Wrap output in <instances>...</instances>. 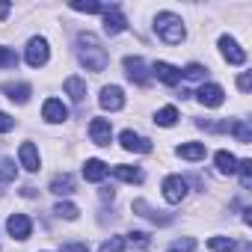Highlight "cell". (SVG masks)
<instances>
[{
	"label": "cell",
	"instance_id": "obj_2",
	"mask_svg": "<svg viewBox=\"0 0 252 252\" xmlns=\"http://www.w3.org/2000/svg\"><path fill=\"white\" fill-rule=\"evenodd\" d=\"M155 33L166 42V45H181L184 42V21L172 12H158L155 18Z\"/></svg>",
	"mask_w": 252,
	"mask_h": 252
},
{
	"label": "cell",
	"instance_id": "obj_29",
	"mask_svg": "<svg viewBox=\"0 0 252 252\" xmlns=\"http://www.w3.org/2000/svg\"><path fill=\"white\" fill-rule=\"evenodd\" d=\"M237 172H240L243 190H249V187H252V160H240V163H237Z\"/></svg>",
	"mask_w": 252,
	"mask_h": 252
},
{
	"label": "cell",
	"instance_id": "obj_22",
	"mask_svg": "<svg viewBox=\"0 0 252 252\" xmlns=\"http://www.w3.org/2000/svg\"><path fill=\"white\" fill-rule=\"evenodd\" d=\"M228 131L237 137V143H243V146H249V143H252V131H249L246 119H234V122H228Z\"/></svg>",
	"mask_w": 252,
	"mask_h": 252
},
{
	"label": "cell",
	"instance_id": "obj_8",
	"mask_svg": "<svg viewBox=\"0 0 252 252\" xmlns=\"http://www.w3.org/2000/svg\"><path fill=\"white\" fill-rule=\"evenodd\" d=\"M89 137H92L95 146H110V140H113L110 122H107V119H92V122H89Z\"/></svg>",
	"mask_w": 252,
	"mask_h": 252
},
{
	"label": "cell",
	"instance_id": "obj_14",
	"mask_svg": "<svg viewBox=\"0 0 252 252\" xmlns=\"http://www.w3.org/2000/svg\"><path fill=\"white\" fill-rule=\"evenodd\" d=\"M98 101H101V107H104V110H113V113L125 107V95H122V89H119V86H104Z\"/></svg>",
	"mask_w": 252,
	"mask_h": 252
},
{
	"label": "cell",
	"instance_id": "obj_33",
	"mask_svg": "<svg viewBox=\"0 0 252 252\" xmlns=\"http://www.w3.org/2000/svg\"><path fill=\"white\" fill-rule=\"evenodd\" d=\"M71 9H74V12H86V15L104 12V6H101V3H92V0H89V3H80V0H74V3H71Z\"/></svg>",
	"mask_w": 252,
	"mask_h": 252
},
{
	"label": "cell",
	"instance_id": "obj_25",
	"mask_svg": "<svg viewBox=\"0 0 252 252\" xmlns=\"http://www.w3.org/2000/svg\"><path fill=\"white\" fill-rule=\"evenodd\" d=\"M15 175H18V166H15V160L3 158V160H0V184H9V181H15Z\"/></svg>",
	"mask_w": 252,
	"mask_h": 252
},
{
	"label": "cell",
	"instance_id": "obj_15",
	"mask_svg": "<svg viewBox=\"0 0 252 252\" xmlns=\"http://www.w3.org/2000/svg\"><path fill=\"white\" fill-rule=\"evenodd\" d=\"M0 89H3V95L9 101H15V104H27L30 101V92H33L30 83H3Z\"/></svg>",
	"mask_w": 252,
	"mask_h": 252
},
{
	"label": "cell",
	"instance_id": "obj_5",
	"mask_svg": "<svg viewBox=\"0 0 252 252\" xmlns=\"http://www.w3.org/2000/svg\"><path fill=\"white\" fill-rule=\"evenodd\" d=\"M48 57H51V51H48V42L45 39H30L27 42V65H33V68H42L45 63H48Z\"/></svg>",
	"mask_w": 252,
	"mask_h": 252
},
{
	"label": "cell",
	"instance_id": "obj_35",
	"mask_svg": "<svg viewBox=\"0 0 252 252\" xmlns=\"http://www.w3.org/2000/svg\"><path fill=\"white\" fill-rule=\"evenodd\" d=\"M184 77H190V80H202L205 77V65H199V63H190L184 71H181Z\"/></svg>",
	"mask_w": 252,
	"mask_h": 252
},
{
	"label": "cell",
	"instance_id": "obj_32",
	"mask_svg": "<svg viewBox=\"0 0 252 252\" xmlns=\"http://www.w3.org/2000/svg\"><path fill=\"white\" fill-rule=\"evenodd\" d=\"M208 246L217 249V252H234V240H231V237H211Z\"/></svg>",
	"mask_w": 252,
	"mask_h": 252
},
{
	"label": "cell",
	"instance_id": "obj_30",
	"mask_svg": "<svg viewBox=\"0 0 252 252\" xmlns=\"http://www.w3.org/2000/svg\"><path fill=\"white\" fill-rule=\"evenodd\" d=\"M125 246H128V240H125V237H110V240L101 243L98 252H125Z\"/></svg>",
	"mask_w": 252,
	"mask_h": 252
},
{
	"label": "cell",
	"instance_id": "obj_1",
	"mask_svg": "<svg viewBox=\"0 0 252 252\" xmlns=\"http://www.w3.org/2000/svg\"><path fill=\"white\" fill-rule=\"evenodd\" d=\"M77 57L86 65V71H104L107 63H110V54L101 48L95 33H80L77 36Z\"/></svg>",
	"mask_w": 252,
	"mask_h": 252
},
{
	"label": "cell",
	"instance_id": "obj_24",
	"mask_svg": "<svg viewBox=\"0 0 252 252\" xmlns=\"http://www.w3.org/2000/svg\"><path fill=\"white\" fill-rule=\"evenodd\" d=\"M113 175L122 178V181H128V184H143L140 166H113Z\"/></svg>",
	"mask_w": 252,
	"mask_h": 252
},
{
	"label": "cell",
	"instance_id": "obj_38",
	"mask_svg": "<svg viewBox=\"0 0 252 252\" xmlns=\"http://www.w3.org/2000/svg\"><path fill=\"white\" fill-rule=\"evenodd\" d=\"M60 252H89V246L86 243H63Z\"/></svg>",
	"mask_w": 252,
	"mask_h": 252
},
{
	"label": "cell",
	"instance_id": "obj_18",
	"mask_svg": "<svg viewBox=\"0 0 252 252\" xmlns=\"http://www.w3.org/2000/svg\"><path fill=\"white\" fill-rule=\"evenodd\" d=\"M107 172H110V169H107V163H104V160H98V158H92V160H86V163H83V178H86V181H104V178H107Z\"/></svg>",
	"mask_w": 252,
	"mask_h": 252
},
{
	"label": "cell",
	"instance_id": "obj_9",
	"mask_svg": "<svg viewBox=\"0 0 252 252\" xmlns=\"http://www.w3.org/2000/svg\"><path fill=\"white\" fill-rule=\"evenodd\" d=\"M122 149L125 152H140V155H149L152 152V140H146V137H140V134H134V131H122Z\"/></svg>",
	"mask_w": 252,
	"mask_h": 252
},
{
	"label": "cell",
	"instance_id": "obj_10",
	"mask_svg": "<svg viewBox=\"0 0 252 252\" xmlns=\"http://www.w3.org/2000/svg\"><path fill=\"white\" fill-rule=\"evenodd\" d=\"M196 98H199L205 107H220V104L225 101V92H222V86H217V83H202L199 92H196Z\"/></svg>",
	"mask_w": 252,
	"mask_h": 252
},
{
	"label": "cell",
	"instance_id": "obj_41",
	"mask_svg": "<svg viewBox=\"0 0 252 252\" xmlns=\"http://www.w3.org/2000/svg\"><path fill=\"white\" fill-rule=\"evenodd\" d=\"M9 9H12V6H9V3H0V21H3V18H6V15H9Z\"/></svg>",
	"mask_w": 252,
	"mask_h": 252
},
{
	"label": "cell",
	"instance_id": "obj_20",
	"mask_svg": "<svg viewBox=\"0 0 252 252\" xmlns=\"http://www.w3.org/2000/svg\"><path fill=\"white\" fill-rule=\"evenodd\" d=\"M51 193H57V196H68V193H74V178H71L68 172L54 175V181H51Z\"/></svg>",
	"mask_w": 252,
	"mask_h": 252
},
{
	"label": "cell",
	"instance_id": "obj_13",
	"mask_svg": "<svg viewBox=\"0 0 252 252\" xmlns=\"http://www.w3.org/2000/svg\"><path fill=\"white\" fill-rule=\"evenodd\" d=\"M42 119H45V122H51V125H57V122H65V119H68V110H65V104H63V101L48 98V101H45V107H42Z\"/></svg>",
	"mask_w": 252,
	"mask_h": 252
},
{
	"label": "cell",
	"instance_id": "obj_28",
	"mask_svg": "<svg viewBox=\"0 0 252 252\" xmlns=\"http://www.w3.org/2000/svg\"><path fill=\"white\" fill-rule=\"evenodd\" d=\"M202 131H211V134H222V131H228V122H214V119H199L196 122Z\"/></svg>",
	"mask_w": 252,
	"mask_h": 252
},
{
	"label": "cell",
	"instance_id": "obj_12",
	"mask_svg": "<svg viewBox=\"0 0 252 252\" xmlns=\"http://www.w3.org/2000/svg\"><path fill=\"white\" fill-rule=\"evenodd\" d=\"M152 71H155V77H158L160 83H166V86H175V83L181 80V68H175V65H169V63H163V60H158V63L152 65Z\"/></svg>",
	"mask_w": 252,
	"mask_h": 252
},
{
	"label": "cell",
	"instance_id": "obj_17",
	"mask_svg": "<svg viewBox=\"0 0 252 252\" xmlns=\"http://www.w3.org/2000/svg\"><path fill=\"white\" fill-rule=\"evenodd\" d=\"M131 208H134V214H140V217H146V220H152V222H158V225H169V222H172V217H166V214H160V211H152L143 199H137Z\"/></svg>",
	"mask_w": 252,
	"mask_h": 252
},
{
	"label": "cell",
	"instance_id": "obj_39",
	"mask_svg": "<svg viewBox=\"0 0 252 252\" xmlns=\"http://www.w3.org/2000/svg\"><path fill=\"white\" fill-rule=\"evenodd\" d=\"M249 86H252V74H240L237 77V89L240 92H249Z\"/></svg>",
	"mask_w": 252,
	"mask_h": 252
},
{
	"label": "cell",
	"instance_id": "obj_11",
	"mask_svg": "<svg viewBox=\"0 0 252 252\" xmlns=\"http://www.w3.org/2000/svg\"><path fill=\"white\" fill-rule=\"evenodd\" d=\"M220 51H222V57H225L231 65H243V63H246V51H243L234 39H228V36L220 39Z\"/></svg>",
	"mask_w": 252,
	"mask_h": 252
},
{
	"label": "cell",
	"instance_id": "obj_7",
	"mask_svg": "<svg viewBox=\"0 0 252 252\" xmlns=\"http://www.w3.org/2000/svg\"><path fill=\"white\" fill-rule=\"evenodd\" d=\"M125 27H128V21H125V15L119 12V6H104V33L119 36Z\"/></svg>",
	"mask_w": 252,
	"mask_h": 252
},
{
	"label": "cell",
	"instance_id": "obj_36",
	"mask_svg": "<svg viewBox=\"0 0 252 252\" xmlns=\"http://www.w3.org/2000/svg\"><path fill=\"white\" fill-rule=\"evenodd\" d=\"M12 128H15V119L9 113H0V134H9Z\"/></svg>",
	"mask_w": 252,
	"mask_h": 252
},
{
	"label": "cell",
	"instance_id": "obj_27",
	"mask_svg": "<svg viewBox=\"0 0 252 252\" xmlns=\"http://www.w3.org/2000/svg\"><path fill=\"white\" fill-rule=\"evenodd\" d=\"M54 214L60 217V220H77V205H71V202H60L57 208H54Z\"/></svg>",
	"mask_w": 252,
	"mask_h": 252
},
{
	"label": "cell",
	"instance_id": "obj_40",
	"mask_svg": "<svg viewBox=\"0 0 252 252\" xmlns=\"http://www.w3.org/2000/svg\"><path fill=\"white\" fill-rule=\"evenodd\" d=\"M101 199H104V202H113V199H116L113 187H104V190H101Z\"/></svg>",
	"mask_w": 252,
	"mask_h": 252
},
{
	"label": "cell",
	"instance_id": "obj_3",
	"mask_svg": "<svg viewBox=\"0 0 252 252\" xmlns=\"http://www.w3.org/2000/svg\"><path fill=\"white\" fill-rule=\"evenodd\" d=\"M184 196H187V181H184L181 175H169V178H163V199H166L169 205H181Z\"/></svg>",
	"mask_w": 252,
	"mask_h": 252
},
{
	"label": "cell",
	"instance_id": "obj_42",
	"mask_svg": "<svg viewBox=\"0 0 252 252\" xmlns=\"http://www.w3.org/2000/svg\"><path fill=\"white\" fill-rule=\"evenodd\" d=\"M21 196H27V199H33V196H36V187H24V190H21Z\"/></svg>",
	"mask_w": 252,
	"mask_h": 252
},
{
	"label": "cell",
	"instance_id": "obj_21",
	"mask_svg": "<svg viewBox=\"0 0 252 252\" xmlns=\"http://www.w3.org/2000/svg\"><path fill=\"white\" fill-rule=\"evenodd\" d=\"M65 92L71 95V101L74 104H83V98H86V83L80 80V77H65Z\"/></svg>",
	"mask_w": 252,
	"mask_h": 252
},
{
	"label": "cell",
	"instance_id": "obj_16",
	"mask_svg": "<svg viewBox=\"0 0 252 252\" xmlns=\"http://www.w3.org/2000/svg\"><path fill=\"white\" fill-rule=\"evenodd\" d=\"M18 158H21V166H24L27 172H39V152H36L33 143H21Z\"/></svg>",
	"mask_w": 252,
	"mask_h": 252
},
{
	"label": "cell",
	"instance_id": "obj_6",
	"mask_svg": "<svg viewBox=\"0 0 252 252\" xmlns=\"http://www.w3.org/2000/svg\"><path fill=\"white\" fill-rule=\"evenodd\" d=\"M6 231H9L15 240H27V237L33 234V222H30L27 214H12V217L6 220Z\"/></svg>",
	"mask_w": 252,
	"mask_h": 252
},
{
	"label": "cell",
	"instance_id": "obj_37",
	"mask_svg": "<svg viewBox=\"0 0 252 252\" xmlns=\"http://www.w3.org/2000/svg\"><path fill=\"white\" fill-rule=\"evenodd\" d=\"M128 240H131V243H137V246H149V234H146V231H131V234H128Z\"/></svg>",
	"mask_w": 252,
	"mask_h": 252
},
{
	"label": "cell",
	"instance_id": "obj_31",
	"mask_svg": "<svg viewBox=\"0 0 252 252\" xmlns=\"http://www.w3.org/2000/svg\"><path fill=\"white\" fill-rule=\"evenodd\" d=\"M18 65V54L12 48H0V68H15Z\"/></svg>",
	"mask_w": 252,
	"mask_h": 252
},
{
	"label": "cell",
	"instance_id": "obj_19",
	"mask_svg": "<svg viewBox=\"0 0 252 252\" xmlns=\"http://www.w3.org/2000/svg\"><path fill=\"white\" fill-rule=\"evenodd\" d=\"M214 163H217V172L220 175H234L237 172V158L231 152H217L214 155Z\"/></svg>",
	"mask_w": 252,
	"mask_h": 252
},
{
	"label": "cell",
	"instance_id": "obj_34",
	"mask_svg": "<svg viewBox=\"0 0 252 252\" xmlns=\"http://www.w3.org/2000/svg\"><path fill=\"white\" fill-rule=\"evenodd\" d=\"M193 249H196V240L193 237H181V240H175L169 246V252H193Z\"/></svg>",
	"mask_w": 252,
	"mask_h": 252
},
{
	"label": "cell",
	"instance_id": "obj_23",
	"mask_svg": "<svg viewBox=\"0 0 252 252\" xmlns=\"http://www.w3.org/2000/svg\"><path fill=\"white\" fill-rule=\"evenodd\" d=\"M205 155H208L205 143H184V146L178 149V158H184V160H202Z\"/></svg>",
	"mask_w": 252,
	"mask_h": 252
},
{
	"label": "cell",
	"instance_id": "obj_26",
	"mask_svg": "<svg viewBox=\"0 0 252 252\" xmlns=\"http://www.w3.org/2000/svg\"><path fill=\"white\" fill-rule=\"evenodd\" d=\"M155 122H158V125H163V128H172V125L178 122V110H175V107H163V110H158Z\"/></svg>",
	"mask_w": 252,
	"mask_h": 252
},
{
	"label": "cell",
	"instance_id": "obj_4",
	"mask_svg": "<svg viewBox=\"0 0 252 252\" xmlns=\"http://www.w3.org/2000/svg\"><path fill=\"white\" fill-rule=\"evenodd\" d=\"M125 74H128L137 86H149V80H152L143 57H125Z\"/></svg>",
	"mask_w": 252,
	"mask_h": 252
}]
</instances>
